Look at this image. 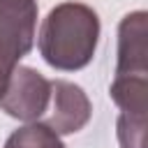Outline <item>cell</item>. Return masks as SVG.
Masks as SVG:
<instances>
[{
    "instance_id": "1",
    "label": "cell",
    "mask_w": 148,
    "mask_h": 148,
    "mask_svg": "<svg viewBox=\"0 0 148 148\" xmlns=\"http://www.w3.org/2000/svg\"><path fill=\"white\" fill-rule=\"evenodd\" d=\"M99 42V16L92 7L67 0L56 5L39 28V53L46 65L60 72L83 69Z\"/></svg>"
},
{
    "instance_id": "2",
    "label": "cell",
    "mask_w": 148,
    "mask_h": 148,
    "mask_svg": "<svg viewBox=\"0 0 148 148\" xmlns=\"http://www.w3.org/2000/svg\"><path fill=\"white\" fill-rule=\"evenodd\" d=\"M37 5L30 7H0V97L18 67L21 58L35 44Z\"/></svg>"
},
{
    "instance_id": "3",
    "label": "cell",
    "mask_w": 148,
    "mask_h": 148,
    "mask_svg": "<svg viewBox=\"0 0 148 148\" xmlns=\"http://www.w3.org/2000/svg\"><path fill=\"white\" fill-rule=\"evenodd\" d=\"M51 102V79L42 76L32 67L18 65L7 83L5 95L0 97V109L21 120V123H39Z\"/></svg>"
},
{
    "instance_id": "4",
    "label": "cell",
    "mask_w": 148,
    "mask_h": 148,
    "mask_svg": "<svg viewBox=\"0 0 148 148\" xmlns=\"http://www.w3.org/2000/svg\"><path fill=\"white\" fill-rule=\"evenodd\" d=\"M92 116V104L86 95V90L72 81L65 79H51V102L39 120L58 136L74 134L88 125Z\"/></svg>"
},
{
    "instance_id": "5",
    "label": "cell",
    "mask_w": 148,
    "mask_h": 148,
    "mask_svg": "<svg viewBox=\"0 0 148 148\" xmlns=\"http://www.w3.org/2000/svg\"><path fill=\"white\" fill-rule=\"evenodd\" d=\"M5 148H65V143L46 125H42V123H28V125L14 130L7 136Z\"/></svg>"
},
{
    "instance_id": "6",
    "label": "cell",
    "mask_w": 148,
    "mask_h": 148,
    "mask_svg": "<svg viewBox=\"0 0 148 148\" xmlns=\"http://www.w3.org/2000/svg\"><path fill=\"white\" fill-rule=\"evenodd\" d=\"M35 0H0V7H30Z\"/></svg>"
}]
</instances>
